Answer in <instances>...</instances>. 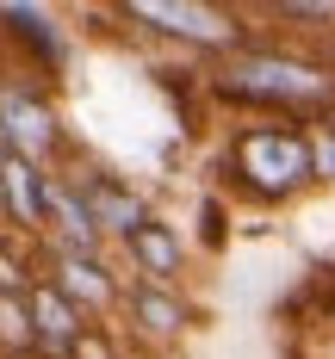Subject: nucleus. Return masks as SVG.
I'll list each match as a JSON object with an SVG mask.
<instances>
[{
  "instance_id": "5",
  "label": "nucleus",
  "mask_w": 335,
  "mask_h": 359,
  "mask_svg": "<svg viewBox=\"0 0 335 359\" xmlns=\"http://www.w3.org/2000/svg\"><path fill=\"white\" fill-rule=\"evenodd\" d=\"M0 43L13 50V62L0 74H25L37 87H50L56 74L69 69V25L50 13V6H32V0H0Z\"/></svg>"
},
{
  "instance_id": "3",
  "label": "nucleus",
  "mask_w": 335,
  "mask_h": 359,
  "mask_svg": "<svg viewBox=\"0 0 335 359\" xmlns=\"http://www.w3.org/2000/svg\"><path fill=\"white\" fill-rule=\"evenodd\" d=\"M118 19L149 32V37H162V43L199 50V56H223V50H236L249 37L236 6H205V0H124Z\"/></svg>"
},
{
  "instance_id": "2",
  "label": "nucleus",
  "mask_w": 335,
  "mask_h": 359,
  "mask_svg": "<svg viewBox=\"0 0 335 359\" xmlns=\"http://www.w3.org/2000/svg\"><path fill=\"white\" fill-rule=\"evenodd\" d=\"M218 174H223V192H236L242 205H292L317 186L310 130L304 124H273V118L230 124V137L218 149Z\"/></svg>"
},
{
  "instance_id": "13",
  "label": "nucleus",
  "mask_w": 335,
  "mask_h": 359,
  "mask_svg": "<svg viewBox=\"0 0 335 359\" xmlns=\"http://www.w3.org/2000/svg\"><path fill=\"white\" fill-rule=\"evenodd\" d=\"M267 13H273V19H304V25L335 32V0H273Z\"/></svg>"
},
{
  "instance_id": "6",
  "label": "nucleus",
  "mask_w": 335,
  "mask_h": 359,
  "mask_svg": "<svg viewBox=\"0 0 335 359\" xmlns=\"http://www.w3.org/2000/svg\"><path fill=\"white\" fill-rule=\"evenodd\" d=\"M118 316H124V334L143 341L149 353L180 347V334L199 323V310H192V297H186L180 285H124Z\"/></svg>"
},
{
  "instance_id": "4",
  "label": "nucleus",
  "mask_w": 335,
  "mask_h": 359,
  "mask_svg": "<svg viewBox=\"0 0 335 359\" xmlns=\"http://www.w3.org/2000/svg\"><path fill=\"white\" fill-rule=\"evenodd\" d=\"M0 137H6V155L32 168H50L56 155H69V124L50 100V87H37L25 74H0Z\"/></svg>"
},
{
  "instance_id": "12",
  "label": "nucleus",
  "mask_w": 335,
  "mask_h": 359,
  "mask_svg": "<svg viewBox=\"0 0 335 359\" xmlns=\"http://www.w3.org/2000/svg\"><path fill=\"white\" fill-rule=\"evenodd\" d=\"M304 130H310V174L335 186V118H317Z\"/></svg>"
},
{
  "instance_id": "1",
  "label": "nucleus",
  "mask_w": 335,
  "mask_h": 359,
  "mask_svg": "<svg viewBox=\"0 0 335 359\" xmlns=\"http://www.w3.org/2000/svg\"><path fill=\"white\" fill-rule=\"evenodd\" d=\"M205 93L223 106H242L255 118L273 124H317L335 118V69L323 56H304V50H280L267 37H242L236 50L211 56L205 69Z\"/></svg>"
},
{
  "instance_id": "14",
  "label": "nucleus",
  "mask_w": 335,
  "mask_h": 359,
  "mask_svg": "<svg viewBox=\"0 0 335 359\" xmlns=\"http://www.w3.org/2000/svg\"><path fill=\"white\" fill-rule=\"evenodd\" d=\"M199 217H205V248H211V254H223V198H218V192H205Z\"/></svg>"
},
{
  "instance_id": "8",
  "label": "nucleus",
  "mask_w": 335,
  "mask_h": 359,
  "mask_svg": "<svg viewBox=\"0 0 335 359\" xmlns=\"http://www.w3.org/2000/svg\"><path fill=\"white\" fill-rule=\"evenodd\" d=\"M37 279H50V285L69 297L74 310L87 316V323H100L118 310V297H124V279L112 273L106 254H69V248H44V273Z\"/></svg>"
},
{
  "instance_id": "10",
  "label": "nucleus",
  "mask_w": 335,
  "mask_h": 359,
  "mask_svg": "<svg viewBox=\"0 0 335 359\" xmlns=\"http://www.w3.org/2000/svg\"><path fill=\"white\" fill-rule=\"evenodd\" d=\"M118 248H124V260H131L137 285H180L186 279V236H180V223H168V217L149 211Z\"/></svg>"
},
{
  "instance_id": "15",
  "label": "nucleus",
  "mask_w": 335,
  "mask_h": 359,
  "mask_svg": "<svg viewBox=\"0 0 335 359\" xmlns=\"http://www.w3.org/2000/svg\"><path fill=\"white\" fill-rule=\"evenodd\" d=\"M0 161H6V137H0Z\"/></svg>"
},
{
  "instance_id": "9",
  "label": "nucleus",
  "mask_w": 335,
  "mask_h": 359,
  "mask_svg": "<svg viewBox=\"0 0 335 359\" xmlns=\"http://www.w3.org/2000/svg\"><path fill=\"white\" fill-rule=\"evenodd\" d=\"M74 186V198H81V211L93 217V229H100V242H124L137 223L149 217V198L131 186V180H118L112 168H93V161H81L74 174H63Z\"/></svg>"
},
{
  "instance_id": "11",
  "label": "nucleus",
  "mask_w": 335,
  "mask_h": 359,
  "mask_svg": "<svg viewBox=\"0 0 335 359\" xmlns=\"http://www.w3.org/2000/svg\"><path fill=\"white\" fill-rule=\"evenodd\" d=\"M44 205H50V168L6 155L0 161V217L19 242H44Z\"/></svg>"
},
{
  "instance_id": "7",
  "label": "nucleus",
  "mask_w": 335,
  "mask_h": 359,
  "mask_svg": "<svg viewBox=\"0 0 335 359\" xmlns=\"http://www.w3.org/2000/svg\"><path fill=\"white\" fill-rule=\"evenodd\" d=\"M25 316H32V359H87L93 334H100L50 279L25 285Z\"/></svg>"
},
{
  "instance_id": "16",
  "label": "nucleus",
  "mask_w": 335,
  "mask_h": 359,
  "mask_svg": "<svg viewBox=\"0 0 335 359\" xmlns=\"http://www.w3.org/2000/svg\"><path fill=\"white\" fill-rule=\"evenodd\" d=\"M25 359H32V353H25Z\"/></svg>"
}]
</instances>
